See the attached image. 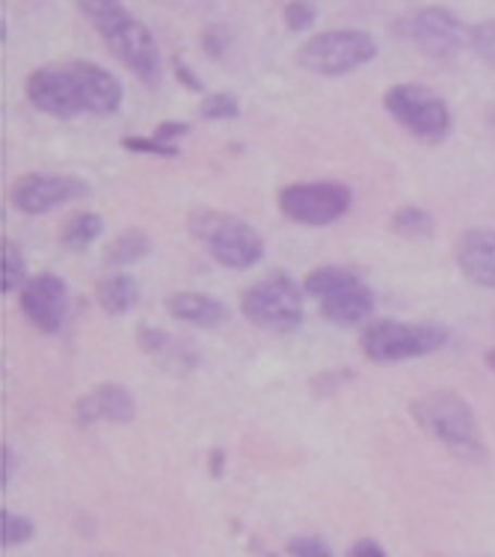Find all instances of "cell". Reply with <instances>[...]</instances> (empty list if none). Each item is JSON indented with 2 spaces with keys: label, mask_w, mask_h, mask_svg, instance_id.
<instances>
[{
  "label": "cell",
  "mask_w": 495,
  "mask_h": 557,
  "mask_svg": "<svg viewBox=\"0 0 495 557\" xmlns=\"http://www.w3.org/2000/svg\"><path fill=\"white\" fill-rule=\"evenodd\" d=\"M27 101L54 119L113 116L122 108V81L89 60L51 63L27 75Z\"/></svg>",
  "instance_id": "obj_1"
},
{
  "label": "cell",
  "mask_w": 495,
  "mask_h": 557,
  "mask_svg": "<svg viewBox=\"0 0 495 557\" xmlns=\"http://www.w3.org/2000/svg\"><path fill=\"white\" fill-rule=\"evenodd\" d=\"M77 12L104 39L108 51L146 86H161L163 60L154 36L122 0H75Z\"/></svg>",
  "instance_id": "obj_2"
},
{
  "label": "cell",
  "mask_w": 495,
  "mask_h": 557,
  "mask_svg": "<svg viewBox=\"0 0 495 557\" xmlns=\"http://www.w3.org/2000/svg\"><path fill=\"white\" fill-rule=\"evenodd\" d=\"M409 416L416 418L421 430H428L433 440L442 442L454 457L469 462L486 460V445L478 428L472 407L457 392H431L416 397L409 404Z\"/></svg>",
  "instance_id": "obj_3"
},
{
  "label": "cell",
  "mask_w": 495,
  "mask_h": 557,
  "mask_svg": "<svg viewBox=\"0 0 495 557\" xmlns=\"http://www.w3.org/2000/svg\"><path fill=\"white\" fill-rule=\"evenodd\" d=\"M187 228L208 247L216 264L228 270H249L264 258V240L240 216L223 214L214 208H194L187 216Z\"/></svg>",
  "instance_id": "obj_4"
},
{
  "label": "cell",
  "mask_w": 495,
  "mask_h": 557,
  "mask_svg": "<svg viewBox=\"0 0 495 557\" xmlns=\"http://www.w3.org/2000/svg\"><path fill=\"white\" fill-rule=\"evenodd\" d=\"M451 333L442 323H404V321H374L368 323L359 344L362 354L378 364L424 359L448 344Z\"/></svg>",
  "instance_id": "obj_5"
},
{
  "label": "cell",
  "mask_w": 495,
  "mask_h": 557,
  "mask_svg": "<svg viewBox=\"0 0 495 557\" xmlns=\"http://www.w3.org/2000/svg\"><path fill=\"white\" fill-rule=\"evenodd\" d=\"M302 297L306 290L297 285V278L288 276L285 270H276L240 294V314L261 330L292 333L306 321Z\"/></svg>",
  "instance_id": "obj_6"
},
{
  "label": "cell",
  "mask_w": 495,
  "mask_h": 557,
  "mask_svg": "<svg viewBox=\"0 0 495 557\" xmlns=\"http://www.w3.org/2000/svg\"><path fill=\"white\" fill-rule=\"evenodd\" d=\"M378 54L380 45L371 33L347 27V30L318 33L309 42H302L297 51V65L312 75L338 77L378 60Z\"/></svg>",
  "instance_id": "obj_7"
},
{
  "label": "cell",
  "mask_w": 495,
  "mask_h": 557,
  "mask_svg": "<svg viewBox=\"0 0 495 557\" xmlns=\"http://www.w3.org/2000/svg\"><path fill=\"white\" fill-rule=\"evenodd\" d=\"M383 108L400 128L421 143H442L451 131L448 101L421 84H395L383 96Z\"/></svg>",
  "instance_id": "obj_8"
},
{
  "label": "cell",
  "mask_w": 495,
  "mask_h": 557,
  "mask_svg": "<svg viewBox=\"0 0 495 557\" xmlns=\"http://www.w3.org/2000/svg\"><path fill=\"white\" fill-rule=\"evenodd\" d=\"M354 194L345 182H297L280 190V211L292 223L330 225L350 211Z\"/></svg>",
  "instance_id": "obj_9"
},
{
  "label": "cell",
  "mask_w": 495,
  "mask_h": 557,
  "mask_svg": "<svg viewBox=\"0 0 495 557\" xmlns=\"http://www.w3.org/2000/svg\"><path fill=\"white\" fill-rule=\"evenodd\" d=\"M89 196V184L77 175H51V172H27L18 175L10 187V202L22 214H48L63 205L81 202Z\"/></svg>",
  "instance_id": "obj_10"
},
{
  "label": "cell",
  "mask_w": 495,
  "mask_h": 557,
  "mask_svg": "<svg viewBox=\"0 0 495 557\" xmlns=\"http://www.w3.org/2000/svg\"><path fill=\"white\" fill-rule=\"evenodd\" d=\"M409 39L419 45L421 54L436 63H448L469 45V27L448 7H424L409 18Z\"/></svg>",
  "instance_id": "obj_11"
},
{
  "label": "cell",
  "mask_w": 495,
  "mask_h": 557,
  "mask_svg": "<svg viewBox=\"0 0 495 557\" xmlns=\"http://www.w3.org/2000/svg\"><path fill=\"white\" fill-rule=\"evenodd\" d=\"M24 318L45 335H57L69 318V285L57 273H36L22 288Z\"/></svg>",
  "instance_id": "obj_12"
},
{
  "label": "cell",
  "mask_w": 495,
  "mask_h": 557,
  "mask_svg": "<svg viewBox=\"0 0 495 557\" xmlns=\"http://www.w3.org/2000/svg\"><path fill=\"white\" fill-rule=\"evenodd\" d=\"M454 264L469 282L495 290V228H469L457 237Z\"/></svg>",
  "instance_id": "obj_13"
},
{
  "label": "cell",
  "mask_w": 495,
  "mask_h": 557,
  "mask_svg": "<svg viewBox=\"0 0 495 557\" xmlns=\"http://www.w3.org/2000/svg\"><path fill=\"white\" fill-rule=\"evenodd\" d=\"M137 344L140 350L149 356L151 362L161 364L166 374L184 376L199 368V354L190 342L184 338H175V335L163 333L158 326H149V323H140L137 330Z\"/></svg>",
  "instance_id": "obj_14"
},
{
  "label": "cell",
  "mask_w": 495,
  "mask_h": 557,
  "mask_svg": "<svg viewBox=\"0 0 495 557\" xmlns=\"http://www.w3.org/2000/svg\"><path fill=\"white\" fill-rule=\"evenodd\" d=\"M77 424L81 428H89L101 418H108L113 424H128L137 416V404H134V395L128 388L119 386V383H101L89 395H84L77 400Z\"/></svg>",
  "instance_id": "obj_15"
},
{
  "label": "cell",
  "mask_w": 495,
  "mask_h": 557,
  "mask_svg": "<svg viewBox=\"0 0 495 557\" xmlns=\"http://www.w3.org/2000/svg\"><path fill=\"white\" fill-rule=\"evenodd\" d=\"M163 309L175 321L196 323V326H208V330L228 321L226 302H220L211 294H202V290H178V294H170L163 300Z\"/></svg>",
  "instance_id": "obj_16"
},
{
  "label": "cell",
  "mask_w": 495,
  "mask_h": 557,
  "mask_svg": "<svg viewBox=\"0 0 495 557\" xmlns=\"http://www.w3.org/2000/svg\"><path fill=\"white\" fill-rule=\"evenodd\" d=\"M371 311H374V290L368 288L366 282H356V285L335 294L330 300H321V318L335 323V326L366 323Z\"/></svg>",
  "instance_id": "obj_17"
},
{
  "label": "cell",
  "mask_w": 495,
  "mask_h": 557,
  "mask_svg": "<svg viewBox=\"0 0 495 557\" xmlns=\"http://www.w3.org/2000/svg\"><path fill=\"white\" fill-rule=\"evenodd\" d=\"M96 300L108 314L122 318V314H128L140 302V285L128 273H110V276L98 278Z\"/></svg>",
  "instance_id": "obj_18"
},
{
  "label": "cell",
  "mask_w": 495,
  "mask_h": 557,
  "mask_svg": "<svg viewBox=\"0 0 495 557\" xmlns=\"http://www.w3.org/2000/svg\"><path fill=\"white\" fill-rule=\"evenodd\" d=\"M356 282H362V276L350 268H338V264H323V268H314L306 273L302 278V290L306 297H314V300H330L335 294H342Z\"/></svg>",
  "instance_id": "obj_19"
},
{
  "label": "cell",
  "mask_w": 495,
  "mask_h": 557,
  "mask_svg": "<svg viewBox=\"0 0 495 557\" xmlns=\"http://www.w3.org/2000/svg\"><path fill=\"white\" fill-rule=\"evenodd\" d=\"M104 232V220L92 211H81V214L69 216L60 232V247L69 252H87L98 237Z\"/></svg>",
  "instance_id": "obj_20"
},
{
  "label": "cell",
  "mask_w": 495,
  "mask_h": 557,
  "mask_svg": "<svg viewBox=\"0 0 495 557\" xmlns=\"http://www.w3.org/2000/svg\"><path fill=\"white\" fill-rule=\"evenodd\" d=\"M149 252V235H146L143 228H125V232L119 237H113V244L104 249V264H110V268H128L134 261H143Z\"/></svg>",
  "instance_id": "obj_21"
},
{
  "label": "cell",
  "mask_w": 495,
  "mask_h": 557,
  "mask_svg": "<svg viewBox=\"0 0 495 557\" xmlns=\"http://www.w3.org/2000/svg\"><path fill=\"white\" fill-rule=\"evenodd\" d=\"M388 228L398 237H404V240H428L433 235L436 223H433V216L424 208H419V205H404V208H398L392 214Z\"/></svg>",
  "instance_id": "obj_22"
},
{
  "label": "cell",
  "mask_w": 495,
  "mask_h": 557,
  "mask_svg": "<svg viewBox=\"0 0 495 557\" xmlns=\"http://www.w3.org/2000/svg\"><path fill=\"white\" fill-rule=\"evenodd\" d=\"M27 261L12 240L0 244V294H12L27 285Z\"/></svg>",
  "instance_id": "obj_23"
},
{
  "label": "cell",
  "mask_w": 495,
  "mask_h": 557,
  "mask_svg": "<svg viewBox=\"0 0 495 557\" xmlns=\"http://www.w3.org/2000/svg\"><path fill=\"white\" fill-rule=\"evenodd\" d=\"M33 534H36V525H33L27 516L0 510V546L3 548L24 546V543H30Z\"/></svg>",
  "instance_id": "obj_24"
},
{
  "label": "cell",
  "mask_w": 495,
  "mask_h": 557,
  "mask_svg": "<svg viewBox=\"0 0 495 557\" xmlns=\"http://www.w3.org/2000/svg\"><path fill=\"white\" fill-rule=\"evenodd\" d=\"M199 116L208 122H226V119L240 116V101L232 92H211L199 104Z\"/></svg>",
  "instance_id": "obj_25"
},
{
  "label": "cell",
  "mask_w": 495,
  "mask_h": 557,
  "mask_svg": "<svg viewBox=\"0 0 495 557\" xmlns=\"http://www.w3.org/2000/svg\"><path fill=\"white\" fill-rule=\"evenodd\" d=\"M469 48L478 54V60L495 69V18L469 27Z\"/></svg>",
  "instance_id": "obj_26"
},
{
  "label": "cell",
  "mask_w": 495,
  "mask_h": 557,
  "mask_svg": "<svg viewBox=\"0 0 495 557\" xmlns=\"http://www.w3.org/2000/svg\"><path fill=\"white\" fill-rule=\"evenodd\" d=\"M282 18H285V27L292 33H306L318 18V10H314L312 0H288Z\"/></svg>",
  "instance_id": "obj_27"
},
{
  "label": "cell",
  "mask_w": 495,
  "mask_h": 557,
  "mask_svg": "<svg viewBox=\"0 0 495 557\" xmlns=\"http://www.w3.org/2000/svg\"><path fill=\"white\" fill-rule=\"evenodd\" d=\"M122 149L134 151V154H154V158H178V146H170L154 137H122Z\"/></svg>",
  "instance_id": "obj_28"
},
{
  "label": "cell",
  "mask_w": 495,
  "mask_h": 557,
  "mask_svg": "<svg viewBox=\"0 0 495 557\" xmlns=\"http://www.w3.org/2000/svg\"><path fill=\"white\" fill-rule=\"evenodd\" d=\"M232 45V33L223 24H208L202 30V51L208 60H223Z\"/></svg>",
  "instance_id": "obj_29"
},
{
  "label": "cell",
  "mask_w": 495,
  "mask_h": 557,
  "mask_svg": "<svg viewBox=\"0 0 495 557\" xmlns=\"http://www.w3.org/2000/svg\"><path fill=\"white\" fill-rule=\"evenodd\" d=\"M285 552H288V557H335L330 546L318 536H294Z\"/></svg>",
  "instance_id": "obj_30"
},
{
  "label": "cell",
  "mask_w": 495,
  "mask_h": 557,
  "mask_svg": "<svg viewBox=\"0 0 495 557\" xmlns=\"http://www.w3.org/2000/svg\"><path fill=\"white\" fill-rule=\"evenodd\" d=\"M345 380H350V371H323V374H318L312 380V392L318 397L333 395L335 388L342 386Z\"/></svg>",
  "instance_id": "obj_31"
},
{
  "label": "cell",
  "mask_w": 495,
  "mask_h": 557,
  "mask_svg": "<svg viewBox=\"0 0 495 557\" xmlns=\"http://www.w3.org/2000/svg\"><path fill=\"white\" fill-rule=\"evenodd\" d=\"M190 122H175V119H170V122H161L158 128H154V134L151 137L161 139V143H170V146H175V139H182L190 134Z\"/></svg>",
  "instance_id": "obj_32"
},
{
  "label": "cell",
  "mask_w": 495,
  "mask_h": 557,
  "mask_svg": "<svg viewBox=\"0 0 495 557\" xmlns=\"http://www.w3.org/2000/svg\"><path fill=\"white\" fill-rule=\"evenodd\" d=\"M173 72H175V77H178V84L187 86L190 92H205V84H202V81H199V77L194 75V69L184 63V60H178V57H175Z\"/></svg>",
  "instance_id": "obj_33"
},
{
  "label": "cell",
  "mask_w": 495,
  "mask_h": 557,
  "mask_svg": "<svg viewBox=\"0 0 495 557\" xmlns=\"http://www.w3.org/2000/svg\"><path fill=\"white\" fill-rule=\"evenodd\" d=\"M347 557H388L386 548L380 546L378 540H356L354 546L347 548Z\"/></svg>",
  "instance_id": "obj_34"
},
{
  "label": "cell",
  "mask_w": 495,
  "mask_h": 557,
  "mask_svg": "<svg viewBox=\"0 0 495 557\" xmlns=\"http://www.w3.org/2000/svg\"><path fill=\"white\" fill-rule=\"evenodd\" d=\"M12 478V448L3 442L0 445V490H7L10 486Z\"/></svg>",
  "instance_id": "obj_35"
},
{
  "label": "cell",
  "mask_w": 495,
  "mask_h": 557,
  "mask_svg": "<svg viewBox=\"0 0 495 557\" xmlns=\"http://www.w3.org/2000/svg\"><path fill=\"white\" fill-rule=\"evenodd\" d=\"M223 460H226V454H223V450L220 448L211 450V474H214V478L223 474Z\"/></svg>",
  "instance_id": "obj_36"
},
{
  "label": "cell",
  "mask_w": 495,
  "mask_h": 557,
  "mask_svg": "<svg viewBox=\"0 0 495 557\" xmlns=\"http://www.w3.org/2000/svg\"><path fill=\"white\" fill-rule=\"evenodd\" d=\"M484 362H486V368H493V371H495V347H493V350H486Z\"/></svg>",
  "instance_id": "obj_37"
},
{
  "label": "cell",
  "mask_w": 495,
  "mask_h": 557,
  "mask_svg": "<svg viewBox=\"0 0 495 557\" xmlns=\"http://www.w3.org/2000/svg\"><path fill=\"white\" fill-rule=\"evenodd\" d=\"M98 557H110V555H98Z\"/></svg>",
  "instance_id": "obj_38"
}]
</instances>
